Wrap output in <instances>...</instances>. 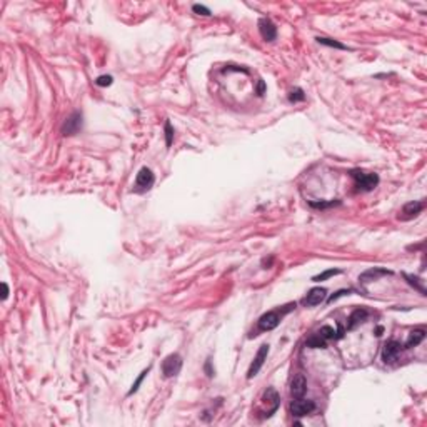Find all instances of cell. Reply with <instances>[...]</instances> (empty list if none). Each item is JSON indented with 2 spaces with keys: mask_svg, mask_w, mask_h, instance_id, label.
<instances>
[{
  "mask_svg": "<svg viewBox=\"0 0 427 427\" xmlns=\"http://www.w3.org/2000/svg\"><path fill=\"white\" fill-rule=\"evenodd\" d=\"M424 209H425V202L424 200L407 202V204L402 207L401 214H399V219H402V221H410V219L417 217Z\"/></svg>",
  "mask_w": 427,
  "mask_h": 427,
  "instance_id": "obj_9",
  "label": "cell"
},
{
  "mask_svg": "<svg viewBox=\"0 0 427 427\" xmlns=\"http://www.w3.org/2000/svg\"><path fill=\"white\" fill-rule=\"evenodd\" d=\"M267 355H269V344H262V346L259 347V350H257V354L252 360V364H250L249 370H247V379H252V377H255L257 374H259V370L262 369V365H264V362H265Z\"/></svg>",
  "mask_w": 427,
  "mask_h": 427,
  "instance_id": "obj_7",
  "label": "cell"
},
{
  "mask_svg": "<svg viewBox=\"0 0 427 427\" xmlns=\"http://www.w3.org/2000/svg\"><path fill=\"white\" fill-rule=\"evenodd\" d=\"M336 331H334V327L331 326H324V327H321L319 331H315L312 336L305 341V346L310 347V349H324L326 347V344L332 341V339H337L336 336Z\"/></svg>",
  "mask_w": 427,
  "mask_h": 427,
  "instance_id": "obj_3",
  "label": "cell"
},
{
  "mask_svg": "<svg viewBox=\"0 0 427 427\" xmlns=\"http://www.w3.org/2000/svg\"><path fill=\"white\" fill-rule=\"evenodd\" d=\"M205 374L207 377H214V370H212V365H210V359H207V362H205Z\"/></svg>",
  "mask_w": 427,
  "mask_h": 427,
  "instance_id": "obj_27",
  "label": "cell"
},
{
  "mask_svg": "<svg viewBox=\"0 0 427 427\" xmlns=\"http://www.w3.org/2000/svg\"><path fill=\"white\" fill-rule=\"evenodd\" d=\"M2 287H4V294H2V300H5V299H7V297H9V286H7V284H5V282H4V284H2Z\"/></svg>",
  "mask_w": 427,
  "mask_h": 427,
  "instance_id": "obj_29",
  "label": "cell"
},
{
  "mask_svg": "<svg viewBox=\"0 0 427 427\" xmlns=\"http://www.w3.org/2000/svg\"><path fill=\"white\" fill-rule=\"evenodd\" d=\"M349 174L354 179L355 187L362 190V192H370V190H374L379 185V175L374 172H364L355 169V171H350Z\"/></svg>",
  "mask_w": 427,
  "mask_h": 427,
  "instance_id": "obj_2",
  "label": "cell"
},
{
  "mask_svg": "<svg viewBox=\"0 0 427 427\" xmlns=\"http://www.w3.org/2000/svg\"><path fill=\"white\" fill-rule=\"evenodd\" d=\"M264 90H265V84H264V80H259V85H257V94L262 95V94H264Z\"/></svg>",
  "mask_w": 427,
  "mask_h": 427,
  "instance_id": "obj_28",
  "label": "cell"
},
{
  "mask_svg": "<svg viewBox=\"0 0 427 427\" xmlns=\"http://www.w3.org/2000/svg\"><path fill=\"white\" fill-rule=\"evenodd\" d=\"M82 125H84V116H82L80 111H75L64 120L62 127H60V132H62V135H65V137L77 135L82 130Z\"/></svg>",
  "mask_w": 427,
  "mask_h": 427,
  "instance_id": "obj_4",
  "label": "cell"
},
{
  "mask_svg": "<svg viewBox=\"0 0 427 427\" xmlns=\"http://www.w3.org/2000/svg\"><path fill=\"white\" fill-rule=\"evenodd\" d=\"M184 360L179 354H169L166 359L162 360V374L164 377H175L179 376L180 369H182Z\"/></svg>",
  "mask_w": 427,
  "mask_h": 427,
  "instance_id": "obj_5",
  "label": "cell"
},
{
  "mask_svg": "<svg viewBox=\"0 0 427 427\" xmlns=\"http://www.w3.org/2000/svg\"><path fill=\"white\" fill-rule=\"evenodd\" d=\"M381 276H392V271H387V269H382V267H374V269H369L362 272L359 276V282L362 284H367L370 281H377Z\"/></svg>",
  "mask_w": 427,
  "mask_h": 427,
  "instance_id": "obj_15",
  "label": "cell"
},
{
  "mask_svg": "<svg viewBox=\"0 0 427 427\" xmlns=\"http://www.w3.org/2000/svg\"><path fill=\"white\" fill-rule=\"evenodd\" d=\"M342 271H339V269H329V271H324L322 274H319V276H314L312 277V281L314 282H322V281H327V279H331L334 276H339Z\"/></svg>",
  "mask_w": 427,
  "mask_h": 427,
  "instance_id": "obj_20",
  "label": "cell"
},
{
  "mask_svg": "<svg viewBox=\"0 0 427 427\" xmlns=\"http://www.w3.org/2000/svg\"><path fill=\"white\" fill-rule=\"evenodd\" d=\"M172 139H174V129H172V125L171 122H166V144L167 147H171L172 145Z\"/></svg>",
  "mask_w": 427,
  "mask_h": 427,
  "instance_id": "obj_23",
  "label": "cell"
},
{
  "mask_svg": "<svg viewBox=\"0 0 427 427\" xmlns=\"http://www.w3.org/2000/svg\"><path fill=\"white\" fill-rule=\"evenodd\" d=\"M425 339V331L424 329H414L412 332L409 334L406 344H404V349H412V347H417L420 342H422Z\"/></svg>",
  "mask_w": 427,
  "mask_h": 427,
  "instance_id": "obj_16",
  "label": "cell"
},
{
  "mask_svg": "<svg viewBox=\"0 0 427 427\" xmlns=\"http://www.w3.org/2000/svg\"><path fill=\"white\" fill-rule=\"evenodd\" d=\"M309 205L314 207V209H329V207L339 205V200H329V202H315V200H310Z\"/></svg>",
  "mask_w": 427,
  "mask_h": 427,
  "instance_id": "obj_22",
  "label": "cell"
},
{
  "mask_svg": "<svg viewBox=\"0 0 427 427\" xmlns=\"http://www.w3.org/2000/svg\"><path fill=\"white\" fill-rule=\"evenodd\" d=\"M149 372H150V367H147V369H144V370L140 372V376H139V377H137V379H135V382H134V384H132V387H130V391L127 392V396H132V394H135L137 391H139V387H140V384H142V381L145 379V377H147V374H149Z\"/></svg>",
  "mask_w": 427,
  "mask_h": 427,
  "instance_id": "obj_19",
  "label": "cell"
},
{
  "mask_svg": "<svg viewBox=\"0 0 427 427\" xmlns=\"http://www.w3.org/2000/svg\"><path fill=\"white\" fill-rule=\"evenodd\" d=\"M155 182V175L152 174V171L149 167H142L139 174L135 177V192H147V190L152 189V185Z\"/></svg>",
  "mask_w": 427,
  "mask_h": 427,
  "instance_id": "obj_6",
  "label": "cell"
},
{
  "mask_svg": "<svg viewBox=\"0 0 427 427\" xmlns=\"http://www.w3.org/2000/svg\"><path fill=\"white\" fill-rule=\"evenodd\" d=\"M292 309H295V304H289L286 305V309H279V310H271V312H265L264 315H260V319L257 321V326H259L260 331H272L276 329V327L281 324L282 317L287 314V312H291Z\"/></svg>",
  "mask_w": 427,
  "mask_h": 427,
  "instance_id": "obj_1",
  "label": "cell"
},
{
  "mask_svg": "<svg viewBox=\"0 0 427 427\" xmlns=\"http://www.w3.org/2000/svg\"><path fill=\"white\" fill-rule=\"evenodd\" d=\"M354 291L352 289H342V291H339V292H336V294H332L329 299H327V304H331V302H334V300H337L339 297H342V295H350L352 294Z\"/></svg>",
  "mask_w": 427,
  "mask_h": 427,
  "instance_id": "obj_25",
  "label": "cell"
},
{
  "mask_svg": "<svg viewBox=\"0 0 427 427\" xmlns=\"http://www.w3.org/2000/svg\"><path fill=\"white\" fill-rule=\"evenodd\" d=\"M259 32H260L262 39H264L265 42H274L277 39V27L274 25V22L267 17L259 20Z\"/></svg>",
  "mask_w": 427,
  "mask_h": 427,
  "instance_id": "obj_12",
  "label": "cell"
},
{
  "mask_svg": "<svg viewBox=\"0 0 427 427\" xmlns=\"http://www.w3.org/2000/svg\"><path fill=\"white\" fill-rule=\"evenodd\" d=\"M317 42L321 43V45H327V47H334V48H339V50H349L347 45H344L339 40H334V39H327V37H317L315 39Z\"/></svg>",
  "mask_w": 427,
  "mask_h": 427,
  "instance_id": "obj_18",
  "label": "cell"
},
{
  "mask_svg": "<svg viewBox=\"0 0 427 427\" xmlns=\"http://www.w3.org/2000/svg\"><path fill=\"white\" fill-rule=\"evenodd\" d=\"M305 100V94H304V90L302 89H294L291 94H289V102H292V103H295V102H304Z\"/></svg>",
  "mask_w": 427,
  "mask_h": 427,
  "instance_id": "obj_21",
  "label": "cell"
},
{
  "mask_svg": "<svg viewBox=\"0 0 427 427\" xmlns=\"http://www.w3.org/2000/svg\"><path fill=\"white\" fill-rule=\"evenodd\" d=\"M326 297H327V291L324 287H314V289H310L309 294L302 299V305H305V307H314V305H319L324 302Z\"/></svg>",
  "mask_w": 427,
  "mask_h": 427,
  "instance_id": "obj_11",
  "label": "cell"
},
{
  "mask_svg": "<svg viewBox=\"0 0 427 427\" xmlns=\"http://www.w3.org/2000/svg\"><path fill=\"white\" fill-rule=\"evenodd\" d=\"M305 391H307V381H305L304 374H297L291 382V394L294 399L304 397Z\"/></svg>",
  "mask_w": 427,
  "mask_h": 427,
  "instance_id": "obj_13",
  "label": "cell"
},
{
  "mask_svg": "<svg viewBox=\"0 0 427 427\" xmlns=\"http://www.w3.org/2000/svg\"><path fill=\"white\" fill-rule=\"evenodd\" d=\"M112 75H100V77H97L95 80V84L98 87H109V85H112Z\"/></svg>",
  "mask_w": 427,
  "mask_h": 427,
  "instance_id": "obj_24",
  "label": "cell"
},
{
  "mask_svg": "<svg viewBox=\"0 0 427 427\" xmlns=\"http://www.w3.org/2000/svg\"><path fill=\"white\" fill-rule=\"evenodd\" d=\"M315 410V402L314 401H307V399H294L291 404V412L294 417H304V415H309Z\"/></svg>",
  "mask_w": 427,
  "mask_h": 427,
  "instance_id": "obj_8",
  "label": "cell"
},
{
  "mask_svg": "<svg viewBox=\"0 0 427 427\" xmlns=\"http://www.w3.org/2000/svg\"><path fill=\"white\" fill-rule=\"evenodd\" d=\"M402 276H404V279H406V281H407V284H410V286H412V287L415 289V291H419V292H420V295H427L425 287H424V281H420L419 277L410 276V274H406V272H404Z\"/></svg>",
  "mask_w": 427,
  "mask_h": 427,
  "instance_id": "obj_17",
  "label": "cell"
},
{
  "mask_svg": "<svg viewBox=\"0 0 427 427\" xmlns=\"http://www.w3.org/2000/svg\"><path fill=\"white\" fill-rule=\"evenodd\" d=\"M367 315H369V310H367V309H364V307L354 309V312L349 315V319H347V331H352V329H355V327H357L359 324H362V322L367 319Z\"/></svg>",
  "mask_w": 427,
  "mask_h": 427,
  "instance_id": "obj_14",
  "label": "cell"
},
{
  "mask_svg": "<svg viewBox=\"0 0 427 427\" xmlns=\"http://www.w3.org/2000/svg\"><path fill=\"white\" fill-rule=\"evenodd\" d=\"M401 342L396 341V339H391V341H387L384 344V347H382V360H384L386 364H391L394 360L397 359L399 352H401Z\"/></svg>",
  "mask_w": 427,
  "mask_h": 427,
  "instance_id": "obj_10",
  "label": "cell"
},
{
  "mask_svg": "<svg viewBox=\"0 0 427 427\" xmlns=\"http://www.w3.org/2000/svg\"><path fill=\"white\" fill-rule=\"evenodd\" d=\"M192 10L195 14H199V15H210V10L207 9V7H204V5H199V4H195L194 7H192Z\"/></svg>",
  "mask_w": 427,
  "mask_h": 427,
  "instance_id": "obj_26",
  "label": "cell"
}]
</instances>
